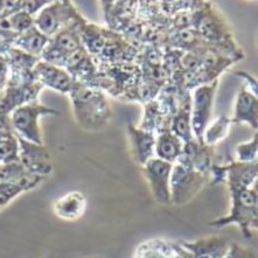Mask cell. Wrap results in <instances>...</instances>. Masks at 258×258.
I'll list each match as a JSON object with an SVG mask.
<instances>
[{"instance_id": "obj_9", "label": "cell", "mask_w": 258, "mask_h": 258, "mask_svg": "<svg viewBox=\"0 0 258 258\" xmlns=\"http://www.w3.org/2000/svg\"><path fill=\"white\" fill-rule=\"evenodd\" d=\"M214 175L219 181H227L229 190L256 186L257 161L255 163H231L226 167H214Z\"/></svg>"}, {"instance_id": "obj_2", "label": "cell", "mask_w": 258, "mask_h": 258, "mask_svg": "<svg viewBox=\"0 0 258 258\" xmlns=\"http://www.w3.org/2000/svg\"><path fill=\"white\" fill-rule=\"evenodd\" d=\"M231 209L229 215L213 221V227H226L236 224L243 235L250 238L257 228V189L256 186L230 190Z\"/></svg>"}, {"instance_id": "obj_14", "label": "cell", "mask_w": 258, "mask_h": 258, "mask_svg": "<svg viewBox=\"0 0 258 258\" xmlns=\"http://www.w3.org/2000/svg\"><path fill=\"white\" fill-rule=\"evenodd\" d=\"M87 208V199L81 191H71L54 204V212L62 220L76 221Z\"/></svg>"}, {"instance_id": "obj_5", "label": "cell", "mask_w": 258, "mask_h": 258, "mask_svg": "<svg viewBox=\"0 0 258 258\" xmlns=\"http://www.w3.org/2000/svg\"><path fill=\"white\" fill-rule=\"evenodd\" d=\"M217 84L219 81L215 80L208 84L198 86L194 89L190 104V124L194 139L200 144H204V132L211 123Z\"/></svg>"}, {"instance_id": "obj_16", "label": "cell", "mask_w": 258, "mask_h": 258, "mask_svg": "<svg viewBox=\"0 0 258 258\" xmlns=\"http://www.w3.org/2000/svg\"><path fill=\"white\" fill-rule=\"evenodd\" d=\"M171 131L175 136H178V137L183 142V144L195 141L193 131H191L189 103L182 104L181 108L176 110V112L173 115Z\"/></svg>"}, {"instance_id": "obj_21", "label": "cell", "mask_w": 258, "mask_h": 258, "mask_svg": "<svg viewBox=\"0 0 258 258\" xmlns=\"http://www.w3.org/2000/svg\"><path fill=\"white\" fill-rule=\"evenodd\" d=\"M226 258H257V255L251 249L243 248V246L237 244H233L228 249Z\"/></svg>"}, {"instance_id": "obj_20", "label": "cell", "mask_w": 258, "mask_h": 258, "mask_svg": "<svg viewBox=\"0 0 258 258\" xmlns=\"http://www.w3.org/2000/svg\"><path fill=\"white\" fill-rule=\"evenodd\" d=\"M9 25L10 28H12L18 34H20V33L27 31V29L34 26V19H33L32 14L24 12V11H17L10 17Z\"/></svg>"}, {"instance_id": "obj_13", "label": "cell", "mask_w": 258, "mask_h": 258, "mask_svg": "<svg viewBox=\"0 0 258 258\" xmlns=\"http://www.w3.org/2000/svg\"><path fill=\"white\" fill-rule=\"evenodd\" d=\"M183 145L185 144L178 136H175L168 128H165L159 132L158 137H156L154 157L167 161V163L174 164L182 154Z\"/></svg>"}, {"instance_id": "obj_18", "label": "cell", "mask_w": 258, "mask_h": 258, "mask_svg": "<svg viewBox=\"0 0 258 258\" xmlns=\"http://www.w3.org/2000/svg\"><path fill=\"white\" fill-rule=\"evenodd\" d=\"M233 124L231 118L227 116L217 117L215 120L211 121L206 127L204 132V137H202V142L207 146H214L217 143L223 141L229 134L230 126Z\"/></svg>"}, {"instance_id": "obj_1", "label": "cell", "mask_w": 258, "mask_h": 258, "mask_svg": "<svg viewBox=\"0 0 258 258\" xmlns=\"http://www.w3.org/2000/svg\"><path fill=\"white\" fill-rule=\"evenodd\" d=\"M69 95L76 120L81 126L89 131H98L109 123L111 110L105 95L101 91L75 81Z\"/></svg>"}, {"instance_id": "obj_8", "label": "cell", "mask_w": 258, "mask_h": 258, "mask_svg": "<svg viewBox=\"0 0 258 258\" xmlns=\"http://www.w3.org/2000/svg\"><path fill=\"white\" fill-rule=\"evenodd\" d=\"M19 142V163L31 174L45 176L53 171L50 156L43 145L34 144L18 137Z\"/></svg>"}, {"instance_id": "obj_17", "label": "cell", "mask_w": 258, "mask_h": 258, "mask_svg": "<svg viewBox=\"0 0 258 258\" xmlns=\"http://www.w3.org/2000/svg\"><path fill=\"white\" fill-rule=\"evenodd\" d=\"M188 248L193 250L197 258H221L226 256L229 249L227 241L220 237L209 238L195 244H188Z\"/></svg>"}, {"instance_id": "obj_19", "label": "cell", "mask_w": 258, "mask_h": 258, "mask_svg": "<svg viewBox=\"0 0 258 258\" xmlns=\"http://www.w3.org/2000/svg\"><path fill=\"white\" fill-rule=\"evenodd\" d=\"M257 145L258 136L255 134L249 142H244L236 146L235 152L238 163L248 164L257 161Z\"/></svg>"}, {"instance_id": "obj_4", "label": "cell", "mask_w": 258, "mask_h": 258, "mask_svg": "<svg viewBox=\"0 0 258 258\" xmlns=\"http://www.w3.org/2000/svg\"><path fill=\"white\" fill-rule=\"evenodd\" d=\"M204 173L197 171L179 158L171 173V201L176 205L187 204L204 185Z\"/></svg>"}, {"instance_id": "obj_22", "label": "cell", "mask_w": 258, "mask_h": 258, "mask_svg": "<svg viewBox=\"0 0 258 258\" xmlns=\"http://www.w3.org/2000/svg\"><path fill=\"white\" fill-rule=\"evenodd\" d=\"M236 75L241 76L242 79L244 80V84H243V86H245L249 90H251L253 94L257 95V81L255 79V76L250 75V74L245 72H238L236 73Z\"/></svg>"}, {"instance_id": "obj_15", "label": "cell", "mask_w": 258, "mask_h": 258, "mask_svg": "<svg viewBox=\"0 0 258 258\" xmlns=\"http://www.w3.org/2000/svg\"><path fill=\"white\" fill-rule=\"evenodd\" d=\"M48 41H49V38L40 32L35 26H33L27 31L17 35L14 40V46L18 47L19 50L35 56L42 53Z\"/></svg>"}, {"instance_id": "obj_23", "label": "cell", "mask_w": 258, "mask_h": 258, "mask_svg": "<svg viewBox=\"0 0 258 258\" xmlns=\"http://www.w3.org/2000/svg\"><path fill=\"white\" fill-rule=\"evenodd\" d=\"M7 79V63L4 58H0V91L5 86Z\"/></svg>"}, {"instance_id": "obj_12", "label": "cell", "mask_w": 258, "mask_h": 258, "mask_svg": "<svg viewBox=\"0 0 258 258\" xmlns=\"http://www.w3.org/2000/svg\"><path fill=\"white\" fill-rule=\"evenodd\" d=\"M127 135L130 138L135 160L141 166H144L154 157L156 136L153 132L136 127L132 124L127 125Z\"/></svg>"}, {"instance_id": "obj_3", "label": "cell", "mask_w": 258, "mask_h": 258, "mask_svg": "<svg viewBox=\"0 0 258 258\" xmlns=\"http://www.w3.org/2000/svg\"><path fill=\"white\" fill-rule=\"evenodd\" d=\"M45 115H58V112L56 110L47 108V106L33 101L13 110L12 115H11V124L18 134V137L27 142L42 145L39 118Z\"/></svg>"}, {"instance_id": "obj_7", "label": "cell", "mask_w": 258, "mask_h": 258, "mask_svg": "<svg viewBox=\"0 0 258 258\" xmlns=\"http://www.w3.org/2000/svg\"><path fill=\"white\" fill-rule=\"evenodd\" d=\"M142 167L154 199L161 205L171 204V173L173 164L153 157Z\"/></svg>"}, {"instance_id": "obj_6", "label": "cell", "mask_w": 258, "mask_h": 258, "mask_svg": "<svg viewBox=\"0 0 258 258\" xmlns=\"http://www.w3.org/2000/svg\"><path fill=\"white\" fill-rule=\"evenodd\" d=\"M81 16L69 0H55L40 11L34 26L48 38L80 19Z\"/></svg>"}, {"instance_id": "obj_11", "label": "cell", "mask_w": 258, "mask_h": 258, "mask_svg": "<svg viewBox=\"0 0 258 258\" xmlns=\"http://www.w3.org/2000/svg\"><path fill=\"white\" fill-rule=\"evenodd\" d=\"M231 121L236 124H248L252 130L258 126V99L257 95L242 86L237 93Z\"/></svg>"}, {"instance_id": "obj_10", "label": "cell", "mask_w": 258, "mask_h": 258, "mask_svg": "<svg viewBox=\"0 0 258 258\" xmlns=\"http://www.w3.org/2000/svg\"><path fill=\"white\" fill-rule=\"evenodd\" d=\"M33 75L42 87L47 86L62 94L71 93L75 84V80L67 71L46 61H40L35 64Z\"/></svg>"}]
</instances>
